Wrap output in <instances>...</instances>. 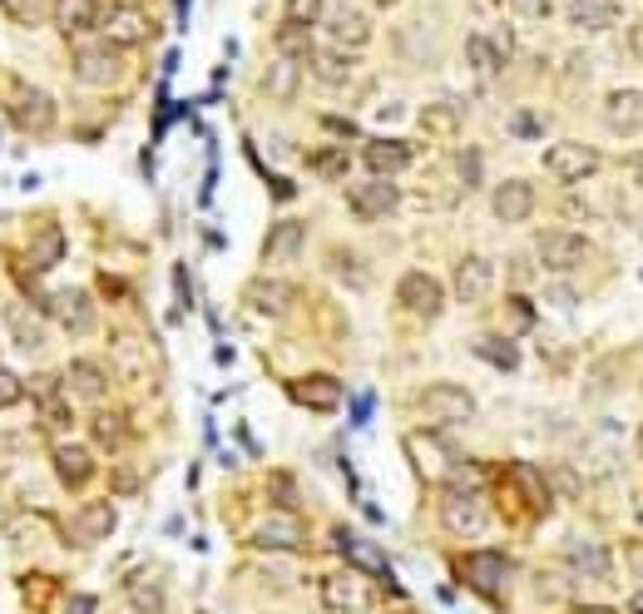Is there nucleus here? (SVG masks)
Wrapping results in <instances>:
<instances>
[{
    "mask_svg": "<svg viewBox=\"0 0 643 614\" xmlns=\"http://www.w3.org/2000/svg\"><path fill=\"white\" fill-rule=\"evenodd\" d=\"M600 168H604V154L594 145H584V139H555L544 149V174L555 184H584Z\"/></svg>",
    "mask_w": 643,
    "mask_h": 614,
    "instance_id": "nucleus-1",
    "label": "nucleus"
},
{
    "mask_svg": "<svg viewBox=\"0 0 643 614\" xmlns=\"http://www.w3.org/2000/svg\"><path fill=\"white\" fill-rule=\"evenodd\" d=\"M406 461L426 486H445V480L455 476V466H461L455 447H445L441 436H431V431H411L406 436Z\"/></svg>",
    "mask_w": 643,
    "mask_h": 614,
    "instance_id": "nucleus-2",
    "label": "nucleus"
},
{
    "mask_svg": "<svg viewBox=\"0 0 643 614\" xmlns=\"http://www.w3.org/2000/svg\"><path fill=\"white\" fill-rule=\"evenodd\" d=\"M421 412L431 426H466L470 416H476V397H470V387H461V381H431V387H421Z\"/></svg>",
    "mask_w": 643,
    "mask_h": 614,
    "instance_id": "nucleus-3",
    "label": "nucleus"
},
{
    "mask_svg": "<svg viewBox=\"0 0 643 614\" xmlns=\"http://www.w3.org/2000/svg\"><path fill=\"white\" fill-rule=\"evenodd\" d=\"M455 569H461V580H466L476 594H486V600H500L505 585H510V575H515L510 555H500V550H476V555H466Z\"/></svg>",
    "mask_w": 643,
    "mask_h": 614,
    "instance_id": "nucleus-4",
    "label": "nucleus"
},
{
    "mask_svg": "<svg viewBox=\"0 0 643 614\" xmlns=\"http://www.w3.org/2000/svg\"><path fill=\"white\" fill-rule=\"evenodd\" d=\"M396 302L411 317L431 323V317H441V308H445V283L426 268H411V273H401V283H396Z\"/></svg>",
    "mask_w": 643,
    "mask_h": 614,
    "instance_id": "nucleus-5",
    "label": "nucleus"
},
{
    "mask_svg": "<svg viewBox=\"0 0 643 614\" xmlns=\"http://www.w3.org/2000/svg\"><path fill=\"white\" fill-rule=\"evenodd\" d=\"M534 258H540L550 273H575L589 258V238L575 234V228H544L534 238Z\"/></svg>",
    "mask_w": 643,
    "mask_h": 614,
    "instance_id": "nucleus-6",
    "label": "nucleus"
},
{
    "mask_svg": "<svg viewBox=\"0 0 643 614\" xmlns=\"http://www.w3.org/2000/svg\"><path fill=\"white\" fill-rule=\"evenodd\" d=\"M70 70H75L79 85H94V90H100V85H114V79L124 75V55L110 46V40H100V46L89 40V46H75Z\"/></svg>",
    "mask_w": 643,
    "mask_h": 614,
    "instance_id": "nucleus-7",
    "label": "nucleus"
},
{
    "mask_svg": "<svg viewBox=\"0 0 643 614\" xmlns=\"http://www.w3.org/2000/svg\"><path fill=\"white\" fill-rule=\"evenodd\" d=\"M346 209L362 218V224H377V218H391L401 209V189L391 179H362L346 189Z\"/></svg>",
    "mask_w": 643,
    "mask_h": 614,
    "instance_id": "nucleus-8",
    "label": "nucleus"
},
{
    "mask_svg": "<svg viewBox=\"0 0 643 614\" xmlns=\"http://www.w3.org/2000/svg\"><path fill=\"white\" fill-rule=\"evenodd\" d=\"M11 124H15V129H30V135H45V129L55 124V100H50L40 85H15Z\"/></svg>",
    "mask_w": 643,
    "mask_h": 614,
    "instance_id": "nucleus-9",
    "label": "nucleus"
},
{
    "mask_svg": "<svg viewBox=\"0 0 643 614\" xmlns=\"http://www.w3.org/2000/svg\"><path fill=\"white\" fill-rule=\"evenodd\" d=\"M441 525H445V530H455V536H480V530H486V505H480V496L445 486V496H441Z\"/></svg>",
    "mask_w": 643,
    "mask_h": 614,
    "instance_id": "nucleus-10",
    "label": "nucleus"
},
{
    "mask_svg": "<svg viewBox=\"0 0 643 614\" xmlns=\"http://www.w3.org/2000/svg\"><path fill=\"white\" fill-rule=\"evenodd\" d=\"M327 21V40H332V50H362L366 40H371V15L356 11V5H337V11L322 15Z\"/></svg>",
    "mask_w": 643,
    "mask_h": 614,
    "instance_id": "nucleus-11",
    "label": "nucleus"
},
{
    "mask_svg": "<svg viewBox=\"0 0 643 614\" xmlns=\"http://www.w3.org/2000/svg\"><path fill=\"white\" fill-rule=\"evenodd\" d=\"M104 0H50V15H55V30L79 40L85 30H100L104 25Z\"/></svg>",
    "mask_w": 643,
    "mask_h": 614,
    "instance_id": "nucleus-12",
    "label": "nucleus"
},
{
    "mask_svg": "<svg viewBox=\"0 0 643 614\" xmlns=\"http://www.w3.org/2000/svg\"><path fill=\"white\" fill-rule=\"evenodd\" d=\"M366 600H371V594H366V580L356 569H337V575L322 580V604L332 614H362Z\"/></svg>",
    "mask_w": 643,
    "mask_h": 614,
    "instance_id": "nucleus-13",
    "label": "nucleus"
},
{
    "mask_svg": "<svg viewBox=\"0 0 643 614\" xmlns=\"http://www.w3.org/2000/svg\"><path fill=\"white\" fill-rule=\"evenodd\" d=\"M288 397L307 412H337L342 406V381L327 377V372H307V377L288 381Z\"/></svg>",
    "mask_w": 643,
    "mask_h": 614,
    "instance_id": "nucleus-14",
    "label": "nucleus"
},
{
    "mask_svg": "<svg viewBox=\"0 0 643 614\" xmlns=\"http://www.w3.org/2000/svg\"><path fill=\"white\" fill-rule=\"evenodd\" d=\"M100 30H104V40H110L114 50L144 46V40H149V15L139 11V5H110Z\"/></svg>",
    "mask_w": 643,
    "mask_h": 614,
    "instance_id": "nucleus-15",
    "label": "nucleus"
},
{
    "mask_svg": "<svg viewBox=\"0 0 643 614\" xmlns=\"http://www.w3.org/2000/svg\"><path fill=\"white\" fill-rule=\"evenodd\" d=\"M604 124L614 135H639L643 129V90L639 85H619L604 95Z\"/></svg>",
    "mask_w": 643,
    "mask_h": 614,
    "instance_id": "nucleus-16",
    "label": "nucleus"
},
{
    "mask_svg": "<svg viewBox=\"0 0 643 614\" xmlns=\"http://www.w3.org/2000/svg\"><path fill=\"white\" fill-rule=\"evenodd\" d=\"M490 288H495V263H490L486 253H466L461 263H455L451 292H455L461 302H480Z\"/></svg>",
    "mask_w": 643,
    "mask_h": 614,
    "instance_id": "nucleus-17",
    "label": "nucleus"
},
{
    "mask_svg": "<svg viewBox=\"0 0 643 614\" xmlns=\"http://www.w3.org/2000/svg\"><path fill=\"white\" fill-rule=\"evenodd\" d=\"M490 213L500 224H525L534 213V184L530 179H505L490 189Z\"/></svg>",
    "mask_w": 643,
    "mask_h": 614,
    "instance_id": "nucleus-18",
    "label": "nucleus"
},
{
    "mask_svg": "<svg viewBox=\"0 0 643 614\" xmlns=\"http://www.w3.org/2000/svg\"><path fill=\"white\" fill-rule=\"evenodd\" d=\"M253 540L257 550H302V540H307V530L298 525V515L292 511H273L267 521H257L253 525Z\"/></svg>",
    "mask_w": 643,
    "mask_h": 614,
    "instance_id": "nucleus-19",
    "label": "nucleus"
},
{
    "mask_svg": "<svg viewBox=\"0 0 643 614\" xmlns=\"http://www.w3.org/2000/svg\"><path fill=\"white\" fill-rule=\"evenodd\" d=\"M411 159H416V149H411L406 139H366L362 145V164L371 168V179H391Z\"/></svg>",
    "mask_w": 643,
    "mask_h": 614,
    "instance_id": "nucleus-20",
    "label": "nucleus"
},
{
    "mask_svg": "<svg viewBox=\"0 0 643 614\" xmlns=\"http://www.w3.org/2000/svg\"><path fill=\"white\" fill-rule=\"evenodd\" d=\"M50 317L65 333H94V298L85 288H60L55 302H50Z\"/></svg>",
    "mask_w": 643,
    "mask_h": 614,
    "instance_id": "nucleus-21",
    "label": "nucleus"
},
{
    "mask_svg": "<svg viewBox=\"0 0 643 614\" xmlns=\"http://www.w3.org/2000/svg\"><path fill=\"white\" fill-rule=\"evenodd\" d=\"M50 466H55V476L65 480L70 491H79V486L94 476V451L79 447V441H55V447H50Z\"/></svg>",
    "mask_w": 643,
    "mask_h": 614,
    "instance_id": "nucleus-22",
    "label": "nucleus"
},
{
    "mask_svg": "<svg viewBox=\"0 0 643 614\" xmlns=\"http://www.w3.org/2000/svg\"><path fill=\"white\" fill-rule=\"evenodd\" d=\"M124 594L139 614H159L164 610V569L159 565H144V569H129L124 575Z\"/></svg>",
    "mask_w": 643,
    "mask_h": 614,
    "instance_id": "nucleus-23",
    "label": "nucleus"
},
{
    "mask_svg": "<svg viewBox=\"0 0 643 614\" xmlns=\"http://www.w3.org/2000/svg\"><path fill=\"white\" fill-rule=\"evenodd\" d=\"M70 525H75V530H65L70 546H100V540L114 536V505L110 501H94V505H85V511H79Z\"/></svg>",
    "mask_w": 643,
    "mask_h": 614,
    "instance_id": "nucleus-24",
    "label": "nucleus"
},
{
    "mask_svg": "<svg viewBox=\"0 0 643 614\" xmlns=\"http://www.w3.org/2000/svg\"><path fill=\"white\" fill-rule=\"evenodd\" d=\"M65 387L75 391V397H85V402H104V391H110V372H104V362H94V358H75L65 367Z\"/></svg>",
    "mask_w": 643,
    "mask_h": 614,
    "instance_id": "nucleus-25",
    "label": "nucleus"
},
{
    "mask_svg": "<svg viewBox=\"0 0 643 614\" xmlns=\"http://www.w3.org/2000/svg\"><path fill=\"white\" fill-rule=\"evenodd\" d=\"M619 0H575L565 11V21L575 25V30H584V35H594V30H614L619 25Z\"/></svg>",
    "mask_w": 643,
    "mask_h": 614,
    "instance_id": "nucleus-26",
    "label": "nucleus"
},
{
    "mask_svg": "<svg viewBox=\"0 0 643 614\" xmlns=\"http://www.w3.org/2000/svg\"><path fill=\"white\" fill-rule=\"evenodd\" d=\"M302 243H307V224H302V218H282V224H273V234L263 238V258L267 263H288V258L302 253Z\"/></svg>",
    "mask_w": 643,
    "mask_h": 614,
    "instance_id": "nucleus-27",
    "label": "nucleus"
},
{
    "mask_svg": "<svg viewBox=\"0 0 643 614\" xmlns=\"http://www.w3.org/2000/svg\"><path fill=\"white\" fill-rule=\"evenodd\" d=\"M565 555L579 575H594V580H609V550L600 546L594 536H569L565 540Z\"/></svg>",
    "mask_w": 643,
    "mask_h": 614,
    "instance_id": "nucleus-28",
    "label": "nucleus"
},
{
    "mask_svg": "<svg viewBox=\"0 0 643 614\" xmlns=\"http://www.w3.org/2000/svg\"><path fill=\"white\" fill-rule=\"evenodd\" d=\"M337 550L346 555V565H356V575H387V555L371 540L352 536V530H337Z\"/></svg>",
    "mask_w": 643,
    "mask_h": 614,
    "instance_id": "nucleus-29",
    "label": "nucleus"
},
{
    "mask_svg": "<svg viewBox=\"0 0 643 614\" xmlns=\"http://www.w3.org/2000/svg\"><path fill=\"white\" fill-rule=\"evenodd\" d=\"M248 302H253L257 313L282 317V313L292 308V283H278V278H253V283H248Z\"/></svg>",
    "mask_w": 643,
    "mask_h": 614,
    "instance_id": "nucleus-30",
    "label": "nucleus"
},
{
    "mask_svg": "<svg viewBox=\"0 0 643 614\" xmlns=\"http://www.w3.org/2000/svg\"><path fill=\"white\" fill-rule=\"evenodd\" d=\"M307 70L312 75L322 79V85H346V79H352V70H356V60L346 55V50H312L307 55Z\"/></svg>",
    "mask_w": 643,
    "mask_h": 614,
    "instance_id": "nucleus-31",
    "label": "nucleus"
},
{
    "mask_svg": "<svg viewBox=\"0 0 643 614\" xmlns=\"http://www.w3.org/2000/svg\"><path fill=\"white\" fill-rule=\"evenodd\" d=\"M470 352H476L480 362H490V367H495V372H515V367H520V347H515L510 337L480 333L476 342H470Z\"/></svg>",
    "mask_w": 643,
    "mask_h": 614,
    "instance_id": "nucleus-32",
    "label": "nucleus"
},
{
    "mask_svg": "<svg viewBox=\"0 0 643 614\" xmlns=\"http://www.w3.org/2000/svg\"><path fill=\"white\" fill-rule=\"evenodd\" d=\"M89 431H94V447L119 451L124 436H129V422H124L119 406H94V416H89Z\"/></svg>",
    "mask_w": 643,
    "mask_h": 614,
    "instance_id": "nucleus-33",
    "label": "nucleus"
},
{
    "mask_svg": "<svg viewBox=\"0 0 643 614\" xmlns=\"http://www.w3.org/2000/svg\"><path fill=\"white\" fill-rule=\"evenodd\" d=\"M466 65L476 70L480 79H495L500 70H505V55H500V46L490 40V35H470L466 40Z\"/></svg>",
    "mask_w": 643,
    "mask_h": 614,
    "instance_id": "nucleus-34",
    "label": "nucleus"
},
{
    "mask_svg": "<svg viewBox=\"0 0 643 614\" xmlns=\"http://www.w3.org/2000/svg\"><path fill=\"white\" fill-rule=\"evenodd\" d=\"M298 75H302V65L292 55H278L273 65L263 70V90L273 95V100H292V90H298Z\"/></svg>",
    "mask_w": 643,
    "mask_h": 614,
    "instance_id": "nucleus-35",
    "label": "nucleus"
},
{
    "mask_svg": "<svg viewBox=\"0 0 643 614\" xmlns=\"http://www.w3.org/2000/svg\"><path fill=\"white\" fill-rule=\"evenodd\" d=\"M421 129H426V135H436V139H451L455 129H461V110H455L451 100L426 104V110H421Z\"/></svg>",
    "mask_w": 643,
    "mask_h": 614,
    "instance_id": "nucleus-36",
    "label": "nucleus"
},
{
    "mask_svg": "<svg viewBox=\"0 0 643 614\" xmlns=\"http://www.w3.org/2000/svg\"><path fill=\"white\" fill-rule=\"evenodd\" d=\"M480 168H486V154H480V149H461V154L451 159V174H455V184H461L466 193L480 189V179H486Z\"/></svg>",
    "mask_w": 643,
    "mask_h": 614,
    "instance_id": "nucleus-37",
    "label": "nucleus"
},
{
    "mask_svg": "<svg viewBox=\"0 0 643 614\" xmlns=\"http://www.w3.org/2000/svg\"><path fill=\"white\" fill-rule=\"evenodd\" d=\"M307 164L317 168V179H346L352 159H346V149H317V154H307Z\"/></svg>",
    "mask_w": 643,
    "mask_h": 614,
    "instance_id": "nucleus-38",
    "label": "nucleus"
},
{
    "mask_svg": "<svg viewBox=\"0 0 643 614\" xmlns=\"http://www.w3.org/2000/svg\"><path fill=\"white\" fill-rule=\"evenodd\" d=\"M5 15L15 25H40L50 15V0H5Z\"/></svg>",
    "mask_w": 643,
    "mask_h": 614,
    "instance_id": "nucleus-39",
    "label": "nucleus"
},
{
    "mask_svg": "<svg viewBox=\"0 0 643 614\" xmlns=\"http://www.w3.org/2000/svg\"><path fill=\"white\" fill-rule=\"evenodd\" d=\"M60 258H65V238H60V234H50V238H40V243H35L30 268H35V273H45V268H55Z\"/></svg>",
    "mask_w": 643,
    "mask_h": 614,
    "instance_id": "nucleus-40",
    "label": "nucleus"
},
{
    "mask_svg": "<svg viewBox=\"0 0 643 614\" xmlns=\"http://www.w3.org/2000/svg\"><path fill=\"white\" fill-rule=\"evenodd\" d=\"M322 15H327V0H288V25H317Z\"/></svg>",
    "mask_w": 643,
    "mask_h": 614,
    "instance_id": "nucleus-41",
    "label": "nucleus"
},
{
    "mask_svg": "<svg viewBox=\"0 0 643 614\" xmlns=\"http://www.w3.org/2000/svg\"><path fill=\"white\" fill-rule=\"evenodd\" d=\"M510 135H515V139H540V135H544V124H540V114L520 110V114H515V120H510Z\"/></svg>",
    "mask_w": 643,
    "mask_h": 614,
    "instance_id": "nucleus-42",
    "label": "nucleus"
},
{
    "mask_svg": "<svg viewBox=\"0 0 643 614\" xmlns=\"http://www.w3.org/2000/svg\"><path fill=\"white\" fill-rule=\"evenodd\" d=\"M510 5L525 21H550V15H555V0H510Z\"/></svg>",
    "mask_w": 643,
    "mask_h": 614,
    "instance_id": "nucleus-43",
    "label": "nucleus"
},
{
    "mask_svg": "<svg viewBox=\"0 0 643 614\" xmlns=\"http://www.w3.org/2000/svg\"><path fill=\"white\" fill-rule=\"evenodd\" d=\"M273 501L282 505V511H292V505H298V486H292V476H273Z\"/></svg>",
    "mask_w": 643,
    "mask_h": 614,
    "instance_id": "nucleus-44",
    "label": "nucleus"
},
{
    "mask_svg": "<svg viewBox=\"0 0 643 614\" xmlns=\"http://www.w3.org/2000/svg\"><path fill=\"white\" fill-rule=\"evenodd\" d=\"M11 337H15L21 347H30V352L40 347V333L30 327V317H11Z\"/></svg>",
    "mask_w": 643,
    "mask_h": 614,
    "instance_id": "nucleus-45",
    "label": "nucleus"
},
{
    "mask_svg": "<svg viewBox=\"0 0 643 614\" xmlns=\"http://www.w3.org/2000/svg\"><path fill=\"white\" fill-rule=\"evenodd\" d=\"M21 397H25L21 377H11V372H0V406H15Z\"/></svg>",
    "mask_w": 643,
    "mask_h": 614,
    "instance_id": "nucleus-46",
    "label": "nucleus"
},
{
    "mask_svg": "<svg viewBox=\"0 0 643 614\" xmlns=\"http://www.w3.org/2000/svg\"><path fill=\"white\" fill-rule=\"evenodd\" d=\"M540 594H550V600H569V580L565 575H540Z\"/></svg>",
    "mask_w": 643,
    "mask_h": 614,
    "instance_id": "nucleus-47",
    "label": "nucleus"
},
{
    "mask_svg": "<svg viewBox=\"0 0 643 614\" xmlns=\"http://www.w3.org/2000/svg\"><path fill=\"white\" fill-rule=\"evenodd\" d=\"M623 168H629V184H633V189H643V149L623 159Z\"/></svg>",
    "mask_w": 643,
    "mask_h": 614,
    "instance_id": "nucleus-48",
    "label": "nucleus"
},
{
    "mask_svg": "<svg viewBox=\"0 0 643 614\" xmlns=\"http://www.w3.org/2000/svg\"><path fill=\"white\" fill-rule=\"evenodd\" d=\"M629 50H633V60L643 65V15L633 21V30H629Z\"/></svg>",
    "mask_w": 643,
    "mask_h": 614,
    "instance_id": "nucleus-49",
    "label": "nucleus"
},
{
    "mask_svg": "<svg viewBox=\"0 0 643 614\" xmlns=\"http://www.w3.org/2000/svg\"><path fill=\"white\" fill-rule=\"evenodd\" d=\"M327 124V135H337V139H352L356 129H352V120H322Z\"/></svg>",
    "mask_w": 643,
    "mask_h": 614,
    "instance_id": "nucleus-50",
    "label": "nucleus"
},
{
    "mask_svg": "<svg viewBox=\"0 0 643 614\" xmlns=\"http://www.w3.org/2000/svg\"><path fill=\"white\" fill-rule=\"evenodd\" d=\"M65 614H94V600H70Z\"/></svg>",
    "mask_w": 643,
    "mask_h": 614,
    "instance_id": "nucleus-51",
    "label": "nucleus"
},
{
    "mask_svg": "<svg viewBox=\"0 0 643 614\" xmlns=\"http://www.w3.org/2000/svg\"><path fill=\"white\" fill-rule=\"evenodd\" d=\"M633 515H639V525H643V491L633 496Z\"/></svg>",
    "mask_w": 643,
    "mask_h": 614,
    "instance_id": "nucleus-52",
    "label": "nucleus"
},
{
    "mask_svg": "<svg viewBox=\"0 0 643 614\" xmlns=\"http://www.w3.org/2000/svg\"><path fill=\"white\" fill-rule=\"evenodd\" d=\"M575 614H614V610H600V604H594V610H575Z\"/></svg>",
    "mask_w": 643,
    "mask_h": 614,
    "instance_id": "nucleus-53",
    "label": "nucleus"
},
{
    "mask_svg": "<svg viewBox=\"0 0 643 614\" xmlns=\"http://www.w3.org/2000/svg\"><path fill=\"white\" fill-rule=\"evenodd\" d=\"M633 614H643V594H633Z\"/></svg>",
    "mask_w": 643,
    "mask_h": 614,
    "instance_id": "nucleus-54",
    "label": "nucleus"
},
{
    "mask_svg": "<svg viewBox=\"0 0 643 614\" xmlns=\"http://www.w3.org/2000/svg\"><path fill=\"white\" fill-rule=\"evenodd\" d=\"M629 555H633V560H643V550H629ZM633 569H639V575H643V565H633Z\"/></svg>",
    "mask_w": 643,
    "mask_h": 614,
    "instance_id": "nucleus-55",
    "label": "nucleus"
},
{
    "mask_svg": "<svg viewBox=\"0 0 643 614\" xmlns=\"http://www.w3.org/2000/svg\"><path fill=\"white\" fill-rule=\"evenodd\" d=\"M639 456H643V426H639Z\"/></svg>",
    "mask_w": 643,
    "mask_h": 614,
    "instance_id": "nucleus-56",
    "label": "nucleus"
},
{
    "mask_svg": "<svg viewBox=\"0 0 643 614\" xmlns=\"http://www.w3.org/2000/svg\"><path fill=\"white\" fill-rule=\"evenodd\" d=\"M387 5H391V0H387Z\"/></svg>",
    "mask_w": 643,
    "mask_h": 614,
    "instance_id": "nucleus-57",
    "label": "nucleus"
}]
</instances>
